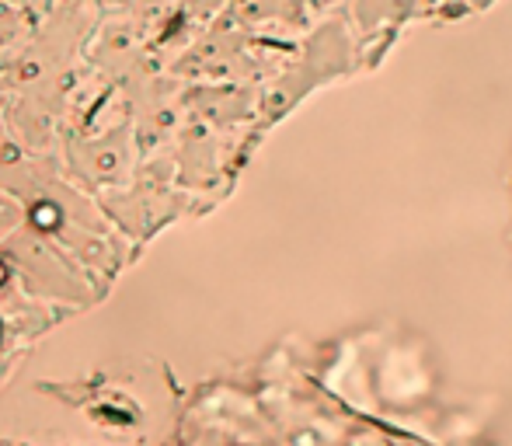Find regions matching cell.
I'll list each match as a JSON object with an SVG mask.
<instances>
[{"instance_id":"6da1fadb","label":"cell","mask_w":512,"mask_h":446,"mask_svg":"<svg viewBox=\"0 0 512 446\" xmlns=\"http://www.w3.org/2000/svg\"><path fill=\"white\" fill-rule=\"evenodd\" d=\"M28 223L35 231H42V234H52V231H60V223H63V209L56 202H49V199H39L28 209Z\"/></svg>"},{"instance_id":"7a4b0ae2","label":"cell","mask_w":512,"mask_h":446,"mask_svg":"<svg viewBox=\"0 0 512 446\" xmlns=\"http://www.w3.org/2000/svg\"><path fill=\"white\" fill-rule=\"evenodd\" d=\"M4 283H8V265L0 262V286H4Z\"/></svg>"},{"instance_id":"3957f363","label":"cell","mask_w":512,"mask_h":446,"mask_svg":"<svg viewBox=\"0 0 512 446\" xmlns=\"http://www.w3.org/2000/svg\"><path fill=\"white\" fill-rule=\"evenodd\" d=\"M0 334H4V328H0Z\"/></svg>"}]
</instances>
